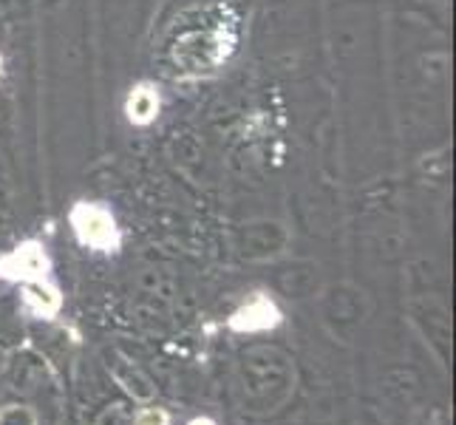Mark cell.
<instances>
[{
	"instance_id": "obj_7",
	"label": "cell",
	"mask_w": 456,
	"mask_h": 425,
	"mask_svg": "<svg viewBox=\"0 0 456 425\" xmlns=\"http://www.w3.org/2000/svg\"><path fill=\"white\" fill-rule=\"evenodd\" d=\"M191 425H216V422H213L210 417H199V420H193Z\"/></svg>"
},
{
	"instance_id": "obj_3",
	"label": "cell",
	"mask_w": 456,
	"mask_h": 425,
	"mask_svg": "<svg viewBox=\"0 0 456 425\" xmlns=\"http://www.w3.org/2000/svg\"><path fill=\"white\" fill-rule=\"evenodd\" d=\"M281 309L275 306V301L270 295H253L249 301L241 306V309H235L230 315V321L227 326L232 329V332H266V329H275L281 323Z\"/></svg>"
},
{
	"instance_id": "obj_5",
	"label": "cell",
	"mask_w": 456,
	"mask_h": 425,
	"mask_svg": "<svg viewBox=\"0 0 456 425\" xmlns=\"http://www.w3.org/2000/svg\"><path fill=\"white\" fill-rule=\"evenodd\" d=\"M26 304L35 309L37 315H43V318H49V315H57L60 306H62V298L60 292L52 287L49 281L43 283H26Z\"/></svg>"
},
{
	"instance_id": "obj_4",
	"label": "cell",
	"mask_w": 456,
	"mask_h": 425,
	"mask_svg": "<svg viewBox=\"0 0 456 425\" xmlns=\"http://www.w3.org/2000/svg\"><path fill=\"white\" fill-rule=\"evenodd\" d=\"M159 108H162L159 88L153 83H136L128 94V100H125V117L136 128H145V125H151L159 117Z\"/></svg>"
},
{
	"instance_id": "obj_8",
	"label": "cell",
	"mask_w": 456,
	"mask_h": 425,
	"mask_svg": "<svg viewBox=\"0 0 456 425\" xmlns=\"http://www.w3.org/2000/svg\"><path fill=\"white\" fill-rule=\"evenodd\" d=\"M0 74H4V57H0Z\"/></svg>"
},
{
	"instance_id": "obj_6",
	"label": "cell",
	"mask_w": 456,
	"mask_h": 425,
	"mask_svg": "<svg viewBox=\"0 0 456 425\" xmlns=\"http://www.w3.org/2000/svg\"><path fill=\"white\" fill-rule=\"evenodd\" d=\"M136 425H167V414L162 408H145L136 414Z\"/></svg>"
},
{
	"instance_id": "obj_2",
	"label": "cell",
	"mask_w": 456,
	"mask_h": 425,
	"mask_svg": "<svg viewBox=\"0 0 456 425\" xmlns=\"http://www.w3.org/2000/svg\"><path fill=\"white\" fill-rule=\"evenodd\" d=\"M52 261L45 256V247L35 239H28L0 256V278L20 281V283H43L49 278Z\"/></svg>"
},
{
	"instance_id": "obj_1",
	"label": "cell",
	"mask_w": 456,
	"mask_h": 425,
	"mask_svg": "<svg viewBox=\"0 0 456 425\" xmlns=\"http://www.w3.org/2000/svg\"><path fill=\"white\" fill-rule=\"evenodd\" d=\"M69 222L74 235L83 247L97 249V253H117L122 244V233L117 227L114 213L105 208L102 201H77Z\"/></svg>"
}]
</instances>
